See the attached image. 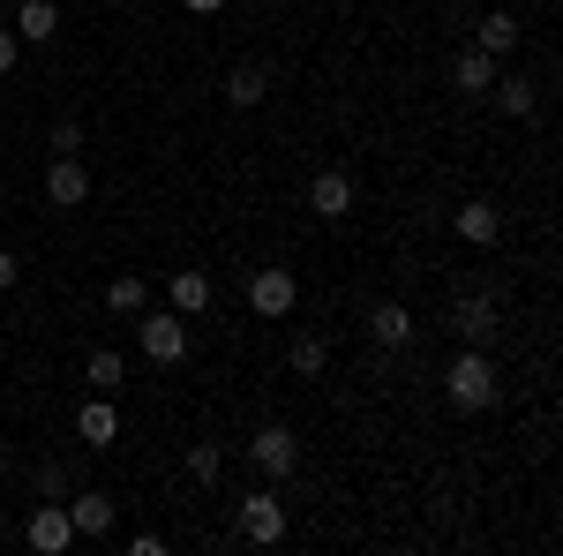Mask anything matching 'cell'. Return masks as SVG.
<instances>
[{"mask_svg":"<svg viewBox=\"0 0 563 556\" xmlns=\"http://www.w3.org/2000/svg\"><path fill=\"white\" fill-rule=\"evenodd\" d=\"M451 324H459V339H466V346H488L496 331H504L496 294H459V301H451Z\"/></svg>","mask_w":563,"mask_h":556,"instance_id":"3","label":"cell"},{"mask_svg":"<svg viewBox=\"0 0 563 556\" xmlns=\"http://www.w3.org/2000/svg\"><path fill=\"white\" fill-rule=\"evenodd\" d=\"M286 361H294V377H323L331 369V339L323 331H301V339L286 346Z\"/></svg>","mask_w":563,"mask_h":556,"instance_id":"17","label":"cell"},{"mask_svg":"<svg viewBox=\"0 0 563 556\" xmlns=\"http://www.w3.org/2000/svg\"><path fill=\"white\" fill-rule=\"evenodd\" d=\"M84 196H90L84 159H53V173H45V204H53V211H76Z\"/></svg>","mask_w":563,"mask_h":556,"instance_id":"8","label":"cell"},{"mask_svg":"<svg viewBox=\"0 0 563 556\" xmlns=\"http://www.w3.org/2000/svg\"><path fill=\"white\" fill-rule=\"evenodd\" d=\"M496 106H504L511 121H526V113H533V84H526V76H504V84H496Z\"/></svg>","mask_w":563,"mask_h":556,"instance_id":"22","label":"cell"},{"mask_svg":"<svg viewBox=\"0 0 563 556\" xmlns=\"http://www.w3.org/2000/svg\"><path fill=\"white\" fill-rule=\"evenodd\" d=\"M188 473H196V481H218V473H225V451H218V444H188Z\"/></svg>","mask_w":563,"mask_h":556,"instance_id":"23","label":"cell"},{"mask_svg":"<svg viewBox=\"0 0 563 556\" xmlns=\"http://www.w3.org/2000/svg\"><path fill=\"white\" fill-rule=\"evenodd\" d=\"M53 151L76 159V151H84V121H53Z\"/></svg>","mask_w":563,"mask_h":556,"instance_id":"25","label":"cell"},{"mask_svg":"<svg viewBox=\"0 0 563 556\" xmlns=\"http://www.w3.org/2000/svg\"><path fill=\"white\" fill-rule=\"evenodd\" d=\"M308 211L316 218H346L353 211V181L346 173H316V181H308Z\"/></svg>","mask_w":563,"mask_h":556,"instance_id":"10","label":"cell"},{"mask_svg":"<svg viewBox=\"0 0 563 556\" xmlns=\"http://www.w3.org/2000/svg\"><path fill=\"white\" fill-rule=\"evenodd\" d=\"M15 271H23V263H15L8 249H0V286H15Z\"/></svg>","mask_w":563,"mask_h":556,"instance_id":"27","label":"cell"},{"mask_svg":"<svg viewBox=\"0 0 563 556\" xmlns=\"http://www.w3.org/2000/svg\"><path fill=\"white\" fill-rule=\"evenodd\" d=\"M241 534H249V542H278V534H286V504H278L271 489L241 497Z\"/></svg>","mask_w":563,"mask_h":556,"instance_id":"7","label":"cell"},{"mask_svg":"<svg viewBox=\"0 0 563 556\" xmlns=\"http://www.w3.org/2000/svg\"><path fill=\"white\" fill-rule=\"evenodd\" d=\"M76 436H84V444H113V436H121V414H113L106 399H90L84 414H76Z\"/></svg>","mask_w":563,"mask_h":556,"instance_id":"18","label":"cell"},{"mask_svg":"<svg viewBox=\"0 0 563 556\" xmlns=\"http://www.w3.org/2000/svg\"><path fill=\"white\" fill-rule=\"evenodd\" d=\"M8 31H15V39H38V45H45L53 31H60V8H53V0H23Z\"/></svg>","mask_w":563,"mask_h":556,"instance_id":"14","label":"cell"},{"mask_svg":"<svg viewBox=\"0 0 563 556\" xmlns=\"http://www.w3.org/2000/svg\"><path fill=\"white\" fill-rule=\"evenodd\" d=\"M23 542L38 556H60L68 542H76V526H68V504H45L38 497V512H31V526H23Z\"/></svg>","mask_w":563,"mask_h":556,"instance_id":"4","label":"cell"},{"mask_svg":"<svg viewBox=\"0 0 563 556\" xmlns=\"http://www.w3.org/2000/svg\"><path fill=\"white\" fill-rule=\"evenodd\" d=\"M451 76H459V90H466V98H481V90H496V53H481V45H466Z\"/></svg>","mask_w":563,"mask_h":556,"instance_id":"12","label":"cell"},{"mask_svg":"<svg viewBox=\"0 0 563 556\" xmlns=\"http://www.w3.org/2000/svg\"><path fill=\"white\" fill-rule=\"evenodd\" d=\"M60 504H68V526H76V534H106V526H113V497H106V489H84V497L68 489Z\"/></svg>","mask_w":563,"mask_h":556,"instance_id":"9","label":"cell"},{"mask_svg":"<svg viewBox=\"0 0 563 556\" xmlns=\"http://www.w3.org/2000/svg\"><path fill=\"white\" fill-rule=\"evenodd\" d=\"M0 473H8V444H0Z\"/></svg>","mask_w":563,"mask_h":556,"instance_id":"29","label":"cell"},{"mask_svg":"<svg viewBox=\"0 0 563 556\" xmlns=\"http://www.w3.org/2000/svg\"><path fill=\"white\" fill-rule=\"evenodd\" d=\"M211 308V279L203 271H180L174 279V316H203Z\"/></svg>","mask_w":563,"mask_h":556,"instance_id":"19","label":"cell"},{"mask_svg":"<svg viewBox=\"0 0 563 556\" xmlns=\"http://www.w3.org/2000/svg\"><path fill=\"white\" fill-rule=\"evenodd\" d=\"M294 301H301L294 271H256V279H249V308H256V316H294Z\"/></svg>","mask_w":563,"mask_h":556,"instance_id":"5","label":"cell"},{"mask_svg":"<svg viewBox=\"0 0 563 556\" xmlns=\"http://www.w3.org/2000/svg\"><path fill=\"white\" fill-rule=\"evenodd\" d=\"M443 391H451V406H459V414H481V406H496V369H488V353H481V346H466V353L451 361Z\"/></svg>","mask_w":563,"mask_h":556,"instance_id":"1","label":"cell"},{"mask_svg":"<svg viewBox=\"0 0 563 556\" xmlns=\"http://www.w3.org/2000/svg\"><path fill=\"white\" fill-rule=\"evenodd\" d=\"M504 233V218H496V204H459V241H474V249H488Z\"/></svg>","mask_w":563,"mask_h":556,"instance_id":"16","label":"cell"},{"mask_svg":"<svg viewBox=\"0 0 563 556\" xmlns=\"http://www.w3.org/2000/svg\"><path fill=\"white\" fill-rule=\"evenodd\" d=\"M143 301H151V286H143V279H113V286H106V308H113V316H143Z\"/></svg>","mask_w":563,"mask_h":556,"instance_id":"20","label":"cell"},{"mask_svg":"<svg viewBox=\"0 0 563 556\" xmlns=\"http://www.w3.org/2000/svg\"><path fill=\"white\" fill-rule=\"evenodd\" d=\"M90 384H98V391L121 384V353H113V346H98V353H90Z\"/></svg>","mask_w":563,"mask_h":556,"instance_id":"24","label":"cell"},{"mask_svg":"<svg viewBox=\"0 0 563 556\" xmlns=\"http://www.w3.org/2000/svg\"><path fill=\"white\" fill-rule=\"evenodd\" d=\"M263 90H271V68H263V61H241V68L225 76V106H263Z\"/></svg>","mask_w":563,"mask_h":556,"instance_id":"13","label":"cell"},{"mask_svg":"<svg viewBox=\"0 0 563 556\" xmlns=\"http://www.w3.org/2000/svg\"><path fill=\"white\" fill-rule=\"evenodd\" d=\"M188 8H196V15H211V8H225V0H188Z\"/></svg>","mask_w":563,"mask_h":556,"instance_id":"28","label":"cell"},{"mask_svg":"<svg viewBox=\"0 0 563 556\" xmlns=\"http://www.w3.org/2000/svg\"><path fill=\"white\" fill-rule=\"evenodd\" d=\"M249 459H256L263 473H278V481H286V473L301 467V444H294V428H256V444H249Z\"/></svg>","mask_w":563,"mask_h":556,"instance_id":"6","label":"cell"},{"mask_svg":"<svg viewBox=\"0 0 563 556\" xmlns=\"http://www.w3.org/2000/svg\"><path fill=\"white\" fill-rule=\"evenodd\" d=\"M135 346H143L158 369H174V361H188V324H180V316H143V324H135Z\"/></svg>","mask_w":563,"mask_h":556,"instance_id":"2","label":"cell"},{"mask_svg":"<svg viewBox=\"0 0 563 556\" xmlns=\"http://www.w3.org/2000/svg\"><path fill=\"white\" fill-rule=\"evenodd\" d=\"M368 339L376 346H406L413 339V308H406V301H376V308H368Z\"/></svg>","mask_w":563,"mask_h":556,"instance_id":"11","label":"cell"},{"mask_svg":"<svg viewBox=\"0 0 563 556\" xmlns=\"http://www.w3.org/2000/svg\"><path fill=\"white\" fill-rule=\"evenodd\" d=\"M68 489H76V481H68V467H60V459H45V467L31 473V497H45V504H60Z\"/></svg>","mask_w":563,"mask_h":556,"instance_id":"21","label":"cell"},{"mask_svg":"<svg viewBox=\"0 0 563 556\" xmlns=\"http://www.w3.org/2000/svg\"><path fill=\"white\" fill-rule=\"evenodd\" d=\"M474 45H481V53H496V61H504V53L519 45V15H504V8H496V15H481V23H474Z\"/></svg>","mask_w":563,"mask_h":556,"instance_id":"15","label":"cell"},{"mask_svg":"<svg viewBox=\"0 0 563 556\" xmlns=\"http://www.w3.org/2000/svg\"><path fill=\"white\" fill-rule=\"evenodd\" d=\"M8 68H15V31L0 23V76H8Z\"/></svg>","mask_w":563,"mask_h":556,"instance_id":"26","label":"cell"}]
</instances>
